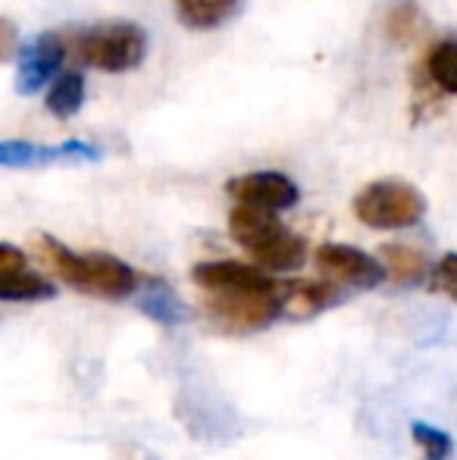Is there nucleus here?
Here are the masks:
<instances>
[{"label": "nucleus", "mask_w": 457, "mask_h": 460, "mask_svg": "<svg viewBox=\"0 0 457 460\" xmlns=\"http://www.w3.org/2000/svg\"><path fill=\"white\" fill-rule=\"evenodd\" d=\"M433 291L452 297L457 304V254H445L433 270Z\"/></svg>", "instance_id": "obj_20"}, {"label": "nucleus", "mask_w": 457, "mask_h": 460, "mask_svg": "<svg viewBox=\"0 0 457 460\" xmlns=\"http://www.w3.org/2000/svg\"><path fill=\"white\" fill-rule=\"evenodd\" d=\"M35 251L50 273L79 288L82 295L122 301L138 288V273L113 254H73L66 244L50 235H38Z\"/></svg>", "instance_id": "obj_1"}, {"label": "nucleus", "mask_w": 457, "mask_h": 460, "mask_svg": "<svg viewBox=\"0 0 457 460\" xmlns=\"http://www.w3.org/2000/svg\"><path fill=\"white\" fill-rule=\"evenodd\" d=\"M82 101H85V79H82L79 73H63L48 92V110L57 116V119L75 116L82 107Z\"/></svg>", "instance_id": "obj_17"}, {"label": "nucleus", "mask_w": 457, "mask_h": 460, "mask_svg": "<svg viewBox=\"0 0 457 460\" xmlns=\"http://www.w3.org/2000/svg\"><path fill=\"white\" fill-rule=\"evenodd\" d=\"M342 301V291L332 282H317V279H294V282H282V314L292 320H307L323 310L336 307Z\"/></svg>", "instance_id": "obj_11"}, {"label": "nucleus", "mask_w": 457, "mask_h": 460, "mask_svg": "<svg viewBox=\"0 0 457 460\" xmlns=\"http://www.w3.org/2000/svg\"><path fill=\"white\" fill-rule=\"evenodd\" d=\"M423 29V16L420 6L414 0H398L395 6L385 16V35H389L391 44H410Z\"/></svg>", "instance_id": "obj_18"}, {"label": "nucleus", "mask_w": 457, "mask_h": 460, "mask_svg": "<svg viewBox=\"0 0 457 460\" xmlns=\"http://www.w3.org/2000/svg\"><path fill=\"white\" fill-rule=\"evenodd\" d=\"M25 254L13 244H0V273H10V270H22Z\"/></svg>", "instance_id": "obj_22"}, {"label": "nucleus", "mask_w": 457, "mask_h": 460, "mask_svg": "<svg viewBox=\"0 0 457 460\" xmlns=\"http://www.w3.org/2000/svg\"><path fill=\"white\" fill-rule=\"evenodd\" d=\"M423 73L442 94H457V38H442L429 48Z\"/></svg>", "instance_id": "obj_16"}, {"label": "nucleus", "mask_w": 457, "mask_h": 460, "mask_svg": "<svg viewBox=\"0 0 457 460\" xmlns=\"http://www.w3.org/2000/svg\"><path fill=\"white\" fill-rule=\"evenodd\" d=\"M226 191L238 204L263 207V210H288V207L298 204L301 191L282 172H248V176H235L226 185Z\"/></svg>", "instance_id": "obj_8"}, {"label": "nucleus", "mask_w": 457, "mask_h": 460, "mask_svg": "<svg viewBox=\"0 0 457 460\" xmlns=\"http://www.w3.org/2000/svg\"><path fill=\"white\" fill-rule=\"evenodd\" d=\"M242 6V0H176L179 19H182L189 29H216L226 19H232Z\"/></svg>", "instance_id": "obj_14"}, {"label": "nucleus", "mask_w": 457, "mask_h": 460, "mask_svg": "<svg viewBox=\"0 0 457 460\" xmlns=\"http://www.w3.org/2000/svg\"><path fill=\"white\" fill-rule=\"evenodd\" d=\"M57 288L50 279L31 273V270H10L0 273V301H48Z\"/></svg>", "instance_id": "obj_15"}, {"label": "nucleus", "mask_w": 457, "mask_h": 460, "mask_svg": "<svg viewBox=\"0 0 457 460\" xmlns=\"http://www.w3.org/2000/svg\"><path fill=\"white\" fill-rule=\"evenodd\" d=\"M354 217L370 229H410L426 217V198L401 179H379L354 194Z\"/></svg>", "instance_id": "obj_3"}, {"label": "nucleus", "mask_w": 457, "mask_h": 460, "mask_svg": "<svg viewBox=\"0 0 457 460\" xmlns=\"http://www.w3.org/2000/svg\"><path fill=\"white\" fill-rule=\"evenodd\" d=\"M410 436H414V445L426 460H452L454 442L445 429H435L429 423H414L410 426Z\"/></svg>", "instance_id": "obj_19"}, {"label": "nucleus", "mask_w": 457, "mask_h": 460, "mask_svg": "<svg viewBox=\"0 0 457 460\" xmlns=\"http://www.w3.org/2000/svg\"><path fill=\"white\" fill-rule=\"evenodd\" d=\"M229 235L269 273L298 270L307 257V242L279 223L276 210L238 204L229 217Z\"/></svg>", "instance_id": "obj_2"}, {"label": "nucleus", "mask_w": 457, "mask_h": 460, "mask_svg": "<svg viewBox=\"0 0 457 460\" xmlns=\"http://www.w3.org/2000/svg\"><path fill=\"white\" fill-rule=\"evenodd\" d=\"M69 57V41L60 31H48L38 35L29 48L22 50V63H19V94H35L48 85V79H54L60 73L63 60Z\"/></svg>", "instance_id": "obj_7"}, {"label": "nucleus", "mask_w": 457, "mask_h": 460, "mask_svg": "<svg viewBox=\"0 0 457 460\" xmlns=\"http://www.w3.org/2000/svg\"><path fill=\"white\" fill-rule=\"evenodd\" d=\"M191 279L201 285L207 295H220V291H244V288H263V285H273L276 279L269 276V270L250 267L242 261H210L198 263L191 270Z\"/></svg>", "instance_id": "obj_9"}, {"label": "nucleus", "mask_w": 457, "mask_h": 460, "mask_svg": "<svg viewBox=\"0 0 457 460\" xmlns=\"http://www.w3.org/2000/svg\"><path fill=\"white\" fill-rule=\"evenodd\" d=\"M75 57L101 73L135 69L147 54V38L135 22H107L73 41Z\"/></svg>", "instance_id": "obj_4"}, {"label": "nucleus", "mask_w": 457, "mask_h": 460, "mask_svg": "<svg viewBox=\"0 0 457 460\" xmlns=\"http://www.w3.org/2000/svg\"><path fill=\"white\" fill-rule=\"evenodd\" d=\"M66 160H98V151L85 141H66L57 147H44L35 141H0V166H10V170L66 164Z\"/></svg>", "instance_id": "obj_10"}, {"label": "nucleus", "mask_w": 457, "mask_h": 460, "mask_svg": "<svg viewBox=\"0 0 457 460\" xmlns=\"http://www.w3.org/2000/svg\"><path fill=\"white\" fill-rule=\"evenodd\" d=\"M19 48V31L16 25L10 22V19L0 16V63H6L13 54H16Z\"/></svg>", "instance_id": "obj_21"}, {"label": "nucleus", "mask_w": 457, "mask_h": 460, "mask_svg": "<svg viewBox=\"0 0 457 460\" xmlns=\"http://www.w3.org/2000/svg\"><path fill=\"white\" fill-rule=\"evenodd\" d=\"M313 257H317V267L326 279L338 285H351V288H376L389 276L382 261L357 248H347V244H323Z\"/></svg>", "instance_id": "obj_6"}, {"label": "nucleus", "mask_w": 457, "mask_h": 460, "mask_svg": "<svg viewBox=\"0 0 457 460\" xmlns=\"http://www.w3.org/2000/svg\"><path fill=\"white\" fill-rule=\"evenodd\" d=\"M379 261L391 282L398 285H420L429 276V261L423 257V251L410 248V244H382Z\"/></svg>", "instance_id": "obj_12"}, {"label": "nucleus", "mask_w": 457, "mask_h": 460, "mask_svg": "<svg viewBox=\"0 0 457 460\" xmlns=\"http://www.w3.org/2000/svg\"><path fill=\"white\" fill-rule=\"evenodd\" d=\"M138 307L145 310L151 320H157L160 326H182V323L189 320L185 301L172 288H166L163 282H147Z\"/></svg>", "instance_id": "obj_13"}, {"label": "nucleus", "mask_w": 457, "mask_h": 460, "mask_svg": "<svg viewBox=\"0 0 457 460\" xmlns=\"http://www.w3.org/2000/svg\"><path fill=\"white\" fill-rule=\"evenodd\" d=\"M207 314L226 332H257L282 314V282L207 295Z\"/></svg>", "instance_id": "obj_5"}]
</instances>
